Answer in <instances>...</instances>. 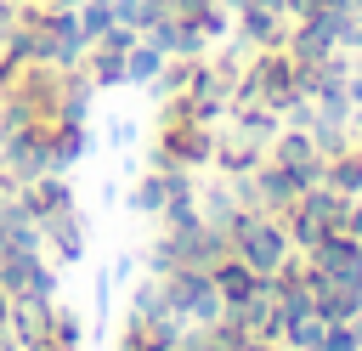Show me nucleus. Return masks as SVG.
I'll return each mask as SVG.
<instances>
[{"mask_svg":"<svg viewBox=\"0 0 362 351\" xmlns=\"http://www.w3.org/2000/svg\"><path fill=\"white\" fill-rule=\"evenodd\" d=\"M51 311H57V300H34V294L11 300V311H6L11 340H17L23 351H45V345H51Z\"/></svg>","mask_w":362,"mask_h":351,"instance_id":"nucleus-1","label":"nucleus"},{"mask_svg":"<svg viewBox=\"0 0 362 351\" xmlns=\"http://www.w3.org/2000/svg\"><path fill=\"white\" fill-rule=\"evenodd\" d=\"M40 243H51V255H57L62 266H74V260L85 255V226H79V215H74V209L45 215V221H40Z\"/></svg>","mask_w":362,"mask_h":351,"instance_id":"nucleus-2","label":"nucleus"},{"mask_svg":"<svg viewBox=\"0 0 362 351\" xmlns=\"http://www.w3.org/2000/svg\"><path fill=\"white\" fill-rule=\"evenodd\" d=\"M45 147H51V170H57V176H62L68 164H79V159H85V147H90L85 119H62V125L51 130V142H45Z\"/></svg>","mask_w":362,"mask_h":351,"instance_id":"nucleus-3","label":"nucleus"},{"mask_svg":"<svg viewBox=\"0 0 362 351\" xmlns=\"http://www.w3.org/2000/svg\"><path fill=\"white\" fill-rule=\"evenodd\" d=\"M158 62H164V51L147 45V40H136V45L124 51V79H130V85H147V79L158 74Z\"/></svg>","mask_w":362,"mask_h":351,"instance_id":"nucleus-4","label":"nucleus"},{"mask_svg":"<svg viewBox=\"0 0 362 351\" xmlns=\"http://www.w3.org/2000/svg\"><path fill=\"white\" fill-rule=\"evenodd\" d=\"M79 28H85V40H102V34L113 28V6H102V0H79Z\"/></svg>","mask_w":362,"mask_h":351,"instance_id":"nucleus-5","label":"nucleus"},{"mask_svg":"<svg viewBox=\"0 0 362 351\" xmlns=\"http://www.w3.org/2000/svg\"><path fill=\"white\" fill-rule=\"evenodd\" d=\"M141 215H153V209H164V176H147L141 187H136V198H130Z\"/></svg>","mask_w":362,"mask_h":351,"instance_id":"nucleus-6","label":"nucleus"},{"mask_svg":"<svg viewBox=\"0 0 362 351\" xmlns=\"http://www.w3.org/2000/svg\"><path fill=\"white\" fill-rule=\"evenodd\" d=\"M40 6H68V11H79V0H40Z\"/></svg>","mask_w":362,"mask_h":351,"instance_id":"nucleus-7","label":"nucleus"}]
</instances>
